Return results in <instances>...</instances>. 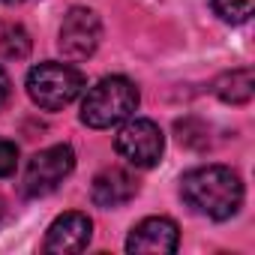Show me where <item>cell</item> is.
<instances>
[{
	"label": "cell",
	"mask_w": 255,
	"mask_h": 255,
	"mask_svg": "<svg viewBox=\"0 0 255 255\" xmlns=\"http://www.w3.org/2000/svg\"><path fill=\"white\" fill-rule=\"evenodd\" d=\"M135 108H138V87L123 75H108L84 93L81 123L90 129H111V126L129 120Z\"/></svg>",
	"instance_id": "2"
},
{
	"label": "cell",
	"mask_w": 255,
	"mask_h": 255,
	"mask_svg": "<svg viewBox=\"0 0 255 255\" xmlns=\"http://www.w3.org/2000/svg\"><path fill=\"white\" fill-rule=\"evenodd\" d=\"M183 201L207 219H231L243 204V183L228 165H198L180 177Z\"/></svg>",
	"instance_id": "1"
},
{
	"label": "cell",
	"mask_w": 255,
	"mask_h": 255,
	"mask_svg": "<svg viewBox=\"0 0 255 255\" xmlns=\"http://www.w3.org/2000/svg\"><path fill=\"white\" fill-rule=\"evenodd\" d=\"M177 243H180V228L174 219L147 216L129 231L126 252H132V255H168V252H177Z\"/></svg>",
	"instance_id": "7"
},
{
	"label": "cell",
	"mask_w": 255,
	"mask_h": 255,
	"mask_svg": "<svg viewBox=\"0 0 255 255\" xmlns=\"http://www.w3.org/2000/svg\"><path fill=\"white\" fill-rule=\"evenodd\" d=\"M114 150L135 168H153L162 159L165 135L153 120L135 117V120H126L120 126V132L114 138Z\"/></svg>",
	"instance_id": "5"
},
{
	"label": "cell",
	"mask_w": 255,
	"mask_h": 255,
	"mask_svg": "<svg viewBox=\"0 0 255 255\" xmlns=\"http://www.w3.org/2000/svg\"><path fill=\"white\" fill-rule=\"evenodd\" d=\"M84 90V75L57 60L36 63L27 72V96L42 108V111H60L69 102H75Z\"/></svg>",
	"instance_id": "3"
},
{
	"label": "cell",
	"mask_w": 255,
	"mask_h": 255,
	"mask_svg": "<svg viewBox=\"0 0 255 255\" xmlns=\"http://www.w3.org/2000/svg\"><path fill=\"white\" fill-rule=\"evenodd\" d=\"M3 3H21V0H3Z\"/></svg>",
	"instance_id": "15"
},
{
	"label": "cell",
	"mask_w": 255,
	"mask_h": 255,
	"mask_svg": "<svg viewBox=\"0 0 255 255\" xmlns=\"http://www.w3.org/2000/svg\"><path fill=\"white\" fill-rule=\"evenodd\" d=\"M93 237V222L87 213H63L57 216L51 225H48V234H45V252H54V255H75L81 249H87Z\"/></svg>",
	"instance_id": "8"
},
{
	"label": "cell",
	"mask_w": 255,
	"mask_h": 255,
	"mask_svg": "<svg viewBox=\"0 0 255 255\" xmlns=\"http://www.w3.org/2000/svg\"><path fill=\"white\" fill-rule=\"evenodd\" d=\"M18 168V147L6 138H0V177H9Z\"/></svg>",
	"instance_id": "13"
},
{
	"label": "cell",
	"mask_w": 255,
	"mask_h": 255,
	"mask_svg": "<svg viewBox=\"0 0 255 255\" xmlns=\"http://www.w3.org/2000/svg\"><path fill=\"white\" fill-rule=\"evenodd\" d=\"M102 39V21L93 9L87 6H72L63 15L60 24V36H57V48L66 60H87L93 57V51L99 48Z\"/></svg>",
	"instance_id": "6"
},
{
	"label": "cell",
	"mask_w": 255,
	"mask_h": 255,
	"mask_svg": "<svg viewBox=\"0 0 255 255\" xmlns=\"http://www.w3.org/2000/svg\"><path fill=\"white\" fill-rule=\"evenodd\" d=\"M0 54L9 60H24L30 54V36L21 24H9L0 30Z\"/></svg>",
	"instance_id": "11"
},
{
	"label": "cell",
	"mask_w": 255,
	"mask_h": 255,
	"mask_svg": "<svg viewBox=\"0 0 255 255\" xmlns=\"http://www.w3.org/2000/svg\"><path fill=\"white\" fill-rule=\"evenodd\" d=\"M216 96L222 99V102H228V105H246L249 99H252V93H255V72L249 69V66H243V69H231V72H225L219 81H216Z\"/></svg>",
	"instance_id": "10"
},
{
	"label": "cell",
	"mask_w": 255,
	"mask_h": 255,
	"mask_svg": "<svg viewBox=\"0 0 255 255\" xmlns=\"http://www.w3.org/2000/svg\"><path fill=\"white\" fill-rule=\"evenodd\" d=\"M252 6L255 0H213V12L225 21V24H243L252 18Z\"/></svg>",
	"instance_id": "12"
},
{
	"label": "cell",
	"mask_w": 255,
	"mask_h": 255,
	"mask_svg": "<svg viewBox=\"0 0 255 255\" xmlns=\"http://www.w3.org/2000/svg\"><path fill=\"white\" fill-rule=\"evenodd\" d=\"M6 96H9V78H6V72H3V69H0V108H3Z\"/></svg>",
	"instance_id": "14"
},
{
	"label": "cell",
	"mask_w": 255,
	"mask_h": 255,
	"mask_svg": "<svg viewBox=\"0 0 255 255\" xmlns=\"http://www.w3.org/2000/svg\"><path fill=\"white\" fill-rule=\"evenodd\" d=\"M72 168H75V150L69 144L45 147V150H39L27 159L21 189H24L27 198H42V195L54 192L72 174Z\"/></svg>",
	"instance_id": "4"
},
{
	"label": "cell",
	"mask_w": 255,
	"mask_h": 255,
	"mask_svg": "<svg viewBox=\"0 0 255 255\" xmlns=\"http://www.w3.org/2000/svg\"><path fill=\"white\" fill-rule=\"evenodd\" d=\"M138 192V180L126 171V168H105L93 177V186H90V198L96 207H123L129 204Z\"/></svg>",
	"instance_id": "9"
}]
</instances>
